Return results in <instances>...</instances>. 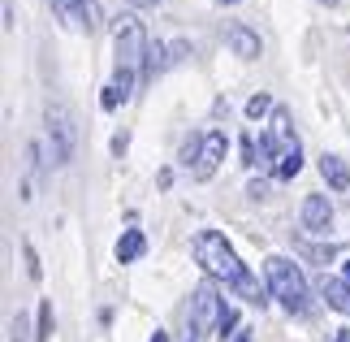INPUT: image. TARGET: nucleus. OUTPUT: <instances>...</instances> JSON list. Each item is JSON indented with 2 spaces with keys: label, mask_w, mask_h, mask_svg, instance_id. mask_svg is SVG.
Listing matches in <instances>:
<instances>
[{
  "label": "nucleus",
  "mask_w": 350,
  "mask_h": 342,
  "mask_svg": "<svg viewBox=\"0 0 350 342\" xmlns=\"http://www.w3.org/2000/svg\"><path fill=\"white\" fill-rule=\"evenodd\" d=\"M113 48H117V70H143L152 39H147L143 22L134 13H117L113 18Z\"/></svg>",
  "instance_id": "7ed1b4c3"
},
{
  "label": "nucleus",
  "mask_w": 350,
  "mask_h": 342,
  "mask_svg": "<svg viewBox=\"0 0 350 342\" xmlns=\"http://www.w3.org/2000/svg\"><path fill=\"white\" fill-rule=\"evenodd\" d=\"M156 182H160V191H169V186H173V169H160Z\"/></svg>",
  "instance_id": "cd10ccee"
},
{
  "label": "nucleus",
  "mask_w": 350,
  "mask_h": 342,
  "mask_svg": "<svg viewBox=\"0 0 350 342\" xmlns=\"http://www.w3.org/2000/svg\"><path fill=\"white\" fill-rule=\"evenodd\" d=\"M52 13L65 31H83V0H52Z\"/></svg>",
  "instance_id": "4468645a"
},
{
  "label": "nucleus",
  "mask_w": 350,
  "mask_h": 342,
  "mask_svg": "<svg viewBox=\"0 0 350 342\" xmlns=\"http://www.w3.org/2000/svg\"><path fill=\"white\" fill-rule=\"evenodd\" d=\"M130 87H134V70H117V74H113V83L104 87V95H100V108H104V113L121 108V104L130 100Z\"/></svg>",
  "instance_id": "1a4fd4ad"
},
{
  "label": "nucleus",
  "mask_w": 350,
  "mask_h": 342,
  "mask_svg": "<svg viewBox=\"0 0 350 342\" xmlns=\"http://www.w3.org/2000/svg\"><path fill=\"white\" fill-rule=\"evenodd\" d=\"M217 5H238V0H217Z\"/></svg>",
  "instance_id": "f704fd0d"
},
{
  "label": "nucleus",
  "mask_w": 350,
  "mask_h": 342,
  "mask_svg": "<svg viewBox=\"0 0 350 342\" xmlns=\"http://www.w3.org/2000/svg\"><path fill=\"white\" fill-rule=\"evenodd\" d=\"M320 295H325V304H329L333 312L350 317V282H346V278H325V282H320Z\"/></svg>",
  "instance_id": "9d476101"
},
{
  "label": "nucleus",
  "mask_w": 350,
  "mask_h": 342,
  "mask_svg": "<svg viewBox=\"0 0 350 342\" xmlns=\"http://www.w3.org/2000/svg\"><path fill=\"white\" fill-rule=\"evenodd\" d=\"M52 330H57L52 299H39V308H35V342H52Z\"/></svg>",
  "instance_id": "dca6fc26"
},
{
  "label": "nucleus",
  "mask_w": 350,
  "mask_h": 342,
  "mask_svg": "<svg viewBox=\"0 0 350 342\" xmlns=\"http://www.w3.org/2000/svg\"><path fill=\"white\" fill-rule=\"evenodd\" d=\"M325 5H338V0H325Z\"/></svg>",
  "instance_id": "c9c22d12"
},
{
  "label": "nucleus",
  "mask_w": 350,
  "mask_h": 342,
  "mask_svg": "<svg viewBox=\"0 0 350 342\" xmlns=\"http://www.w3.org/2000/svg\"><path fill=\"white\" fill-rule=\"evenodd\" d=\"M126 147H130V139H126V134H117V139H113V156H126Z\"/></svg>",
  "instance_id": "a878e982"
},
{
  "label": "nucleus",
  "mask_w": 350,
  "mask_h": 342,
  "mask_svg": "<svg viewBox=\"0 0 350 342\" xmlns=\"http://www.w3.org/2000/svg\"><path fill=\"white\" fill-rule=\"evenodd\" d=\"M264 113H277V108H273V95H268V91H260V95H251V100H247V117H251V121H260Z\"/></svg>",
  "instance_id": "412c9836"
},
{
  "label": "nucleus",
  "mask_w": 350,
  "mask_h": 342,
  "mask_svg": "<svg viewBox=\"0 0 350 342\" xmlns=\"http://www.w3.org/2000/svg\"><path fill=\"white\" fill-rule=\"evenodd\" d=\"M13 26H18V13H13V5L5 0V31H13Z\"/></svg>",
  "instance_id": "bb28decb"
},
{
  "label": "nucleus",
  "mask_w": 350,
  "mask_h": 342,
  "mask_svg": "<svg viewBox=\"0 0 350 342\" xmlns=\"http://www.w3.org/2000/svg\"><path fill=\"white\" fill-rule=\"evenodd\" d=\"M303 225H307V234H329V225H333L329 195H307L303 199Z\"/></svg>",
  "instance_id": "6e6552de"
},
{
  "label": "nucleus",
  "mask_w": 350,
  "mask_h": 342,
  "mask_svg": "<svg viewBox=\"0 0 350 342\" xmlns=\"http://www.w3.org/2000/svg\"><path fill=\"white\" fill-rule=\"evenodd\" d=\"M320 178H325L333 191H346V186H350V169H346V160H342V156H333V152L320 156Z\"/></svg>",
  "instance_id": "f8f14e48"
},
{
  "label": "nucleus",
  "mask_w": 350,
  "mask_h": 342,
  "mask_svg": "<svg viewBox=\"0 0 350 342\" xmlns=\"http://www.w3.org/2000/svg\"><path fill=\"white\" fill-rule=\"evenodd\" d=\"M268 195V182H251V199H264Z\"/></svg>",
  "instance_id": "c85d7f7f"
},
{
  "label": "nucleus",
  "mask_w": 350,
  "mask_h": 342,
  "mask_svg": "<svg viewBox=\"0 0 350 342\" xmlns=\"http://www.w3.org/2000/svg\"><path fill=\"white\" fill-rule=\"evenodd\" d=\"M234 330H238V312L225 308V317H221V325H217V338H230Z\"/></svg>",
  "instance_id": "5701e85b"
},
{
  "label": "nucleus",
  "mask_w": 350,
  "mask_h": 342,
  "mask_svg": "<svg viewBox=\"0 0 350 342\" xmlns=\"http://www.w3.org/2000/svg\"><path fill=\"white\" fill-rule=\"evenodd\" d=\"M173 65L169 57V44H160V39H152V48H147V61H143V83H156L160 74H165Z\"/></svg>",
  "instance_id": "9b49d317"
},
{
  "label": "nucleus",
  "mask_w": 350,
  "mask_h": 342,
  "mask_svg": "<svg viewBox=\"0 0 350 342\" xmlns=\"http://www.w3.org/2000/svg\"><path fill=\"white\" fill-rule=\"evenodd\" d=\"M195 260L204 265V273L212 282H225V286H238L247 278V269H242L238 252L230 247V239L221 234V230H199L195 234Z\"/></svg>",
  "instance_id": "f03ea898"
},
{
  "label": "nucleus",
  "mask_w": 350,
  "mask_h": 342,
  "mask_svg": "<svg viewBox=\"0 0 350 342\" xmlns=\"http://www.w3.org/2000/svg\"><path fill=\"white\" fill-rule=\"evenodd\" d=\"M169 57H173V65H178V61H186V57H191V44H186V39H178V44H169Z\"/></svg>",
  "instance_id": "393cba45"
},
{
  "label": "nucleus",
  "mask_w": 350,
  "mask_h": 342,
  "mask_svg": "<svg viewBox=\"0 0 350 342\" xmlns=\"http://www.w3.org/2000/svg\"><path fill=\"white\" fill-rule=\"evenodd\" d=\"M22 256H26V273H31V278L39 282V278H44V265H39V256H35V247H26Z\"/></svg>",
  "instance_id": "b1692460"
},
{
  "label": "nucleus",
  "mask_w": 350,
  "mask_h": 342,
  "mask_svg": "<svg viewBox=\"0 0 350 342\" xmlns=\"http://www.w3.org/2000/svg\"><path fill=\"white\" fill-rule=\"evenodd\" d=\"M221 317H225V295L217 291V282H204L195 291V299H191V330L208 334V330L221 325Z\"/></svg>",
  "instance_id": "39448f33"
},
{
  "label": "nucleus",
  "mask_w": 350,
  "mask_h": 342,
  "mask_svg": "<svg viewBox=\"0 0 350 342\" xmlns=\"http://www.w3.org/2000/svg\"><path fill=\"white\" fill-rule=\"evenodd\" d=\"M230 291H234V295H242L247 304H260V308L268 304V295H273V291H268V286H264L260 278H255V273H247V278H242L238 286H230Z\"/></svg>",
  "instance_id": "2eb2a0df"
},
{
  "label": "nucleus",
  "mask_w": 350,
  "mask_h": 342,
  "mask_svg": "<svg viewBox=\"0 0 350 342\" xmlns=\"http://www.w3.org/2000/svg\"><path fill=\"white\" fill-rule=\"evenodd\" d=\"M48 147H52V165H70L78 152V117L70 104H48Z\"/></svg>",
  "instance_id": "20e7f679"
},
{
  "label": "nucleus",
  "mask_w": 350,
  "mask_h": 342,
  "mask_svg": "<svg viewBox=\"0 0 350 342\" xmlns=\"http://www.w3.org/2000/svg\"><path fill=\"white\" fill-rule=\"evenodd\" d=\"M299 252H303L307 260H320V265H329V260L338 256V247H333V243H329V247H316V243H299Z\"/></svg>",
  "instance_id": "4be33fe9"
},
{
  "label": "nucleus",
  "mask_w": 350,
  "mask_h": 342,
  "mask_svg": "<svg viewBox=\"0 0 350 342\" xmlns=\"http://www.w3.org/2000/svg\"><path fill=\"white\" fill-rule=\"evenodd\" d=\"M143 252H147L143 230H126V234L117 239V260H121V265H134V260H139Z\"/></svg>",
  "instance_id": "ddd939ff"
},
{
  "label": "nucleus",
  "mask_w": 350,
  "mask_h": 342,
  "mask_svg": "<svg viewBox=\"0 0 350 342\" xmlns=\"http://www.w3.org/2000/svg\"><path fill=\"white\" fill-rule=\"evenodd\" d=\"M147 342H169V334H165V330H156V334L147 338Z\"/></svg>",
  "instance_id": "7c9ffc66"
},
{
  "label": "nucleus",
  "mask_w": 350,
  "mask_h": 342,
  "mask_svg": "<svg viewBox=\"0 0 350 342\" xmlns=\"http://www.w3.org/2000/svg\"><path fill=\"white\" fill-rule=\"evenodd\" d=\"M264 278H268V291L290 317H307L312 312V291H307V278L303 269L286 256H268L264 260Z\"/></svg>",
  "instance_id": "f257e3e1"
},
{
  "label": "nucleus",
  "mask_w": 350,
  "mask_h": 342,
  "mask_svg": "<svg viewBox=\"0 0 350 342\" xmlns=\"http://www.w3.org/2000/svg\"><path fill=\"white\" fill-rule=\"evenodd\" d=\"M225 152H230V139H225V130H208V134H204V143H199V160H195V169H191V173L199 178V182H208V178L221 169Z\"/></svg>",
  "instance_id": "423d86ee"
},
{
  "label": "nucleus",
  "mask_w": 350,
  "mask_h": 342,
  "mask_svg": "<svg viewBox=\"0 0 350 342\" xmlns=\"http://www.w3.org/2000/svg\"><path fill=\"white\" fill-rule=\"evenodd\" d=\"M234 342H255V338H251V330H242V334H238Z\"/></svg>",
  "instance_id": "2f4dec72"
},
{
  "label": "nucleus",
  "mask_w": 350,
  "mask_h": 342,
  "mask_svg": "<svg viewBox=\"0 0 350 342\" xmlns=\"http://www.w3.org/2000/svg\"><path fill=\"white\" fill-rule=\"evenodd\" d=\"M333 342H350V334H346V330H338V334H333Z\"/></svg>",
  "instance_id": "473e14b6"
},
{
  "label": "nucleus",
  "mask_w": 350,
  "mask_h": 342,
  "mask_svg": "<svg viewBox=\"0 0 350 342\" xmlns=\"http://www.w3.org/2000/svg\"><path fill=\"white\" fill-rule=\"evenodd\" d=\"M186 342H195V338H186Z\"/></svg>",
  "instance_id": "e433bc0d"
},
{
  "label": "nucleus",
  "mask_w": 350,
  "mask_h": 342,
  "mask_svg": "<svg viewBox=\"0 0 350 342\" xmlns=\"http://www.w3.org/2000/svg\"><path fill=\"white\" fill-rule=\"evenodd\" d=\"M299 169H303V147H286V152L277 156V165H273V173L281 178V182H290Z\"/></svg>",
  "instance_id": "a211bd4d"
},
{
  "label": "nucleus",
  "mask_w": 350,
  "mask_h": 342,
  "mask_svg": "<svg viewBox=\"0 0 350 342\" xmlns=\"http://www.w3.org/2000/svg\"><path fill=\"white\" fill-rule=\"evenodd\" d=\"M104 26V9H100V0H83V31L87 35H96Z\"/></svg>",
  "instance_id": "6ab92c4d"
},
{
  "label": "nucleus",
  "mask_w": 350,
  "mask_h": 342,
  "mask_svg": "<svg viewBox=\"0 0 350 342\" xmlns=\"http://www.w3.org/2000/svg\"><path fill=\"white\" fill-rule=\"evenodd\" d=\"M268 134L281 143V152H286V147H299V139H294V130H290V113H286V108H277V113H273V126H268Z\"/></svg>",
  "instance_id": "f3484780"
},
{
  "label": "nucleus",
  "mask_w": 350,
  "mask_h": 342,
  "mask_svg": "<svg viewBox=\"0 0 350 342\" xmlns=\"http://www.w3.org/2000/svg\"><path fill=\"white\" fill-rule=\"evenodd\" d=\"M342 278H346V282H350V260H346V269H342Z\"/></svg>",
  "instance_id": "72a5a7b5"
},
{
  "label": "nucleus",
  "mask_w": 350,
  "mask_h": 342,
  "mask_svg": "<svg viewBox=\"0 0 350 342\" xmlns=\"http://www.w3.org/2000/svg\"><path fill=\"white\" fill-rule=\"evenodd\" d=\"M134 9H152V5H160V0H130Z\"/></svg>",
  "instance_id": "c756f323"
},
{
  "label": "nucleus",
  "mask_w": 350,
  "mask_h": 342,
  "mask_svg": "<svg viewBox=\"0 0 350 342\" xmlns=\"http://www.w3.org/2000/svg\"><path fill=\"white\" fill-rule=\"evenodd\" d=\"M225 44L234 48V57H238V61H260V52H264L260 35H255L247 22H234L230 31H225Z\"/></svg>",
  "instance_id": "0eeeda50"
},
{
  "label": "nucleus",
  "mask_w": 350,
  "mask_h": 342,
  "mask_svg": "<svg viewBox=\"0 0 350 342\" xmlns=\"http://www.w3.org/2000/svg\"><path fill=\"white\" fill-rule=\"evenodd\" d=\"M9 342H35V325H31V317H26V312H18V317H13Z\"/></svg>",
  "instance_id": "aec40b11"
}]
</instances>
